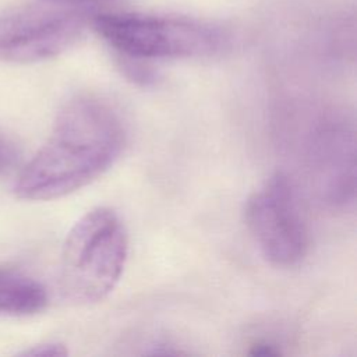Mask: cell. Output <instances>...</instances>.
<instances>
[{
    "label": "cell",
    "mask_w": 357,
    "mask_h": 357,
    "mask_svg": "<svg viewBox=\"0 0 357 357\" xmlns=\"http://www.w3.org/2000/svg\"><path fill=\"white\" fill-rule=\"evenodd\" d=\"M120 114L93 95H78L60 109L43 145L18 174L14 192L21 199L66 197L100 177L126 145Z\"/></svg>",
    "instance_id": "obj_1"
},
{
    "label": "cell",
    "mask_w": 357,
    "mask_h": 357,
    "mask_svg": "<svg viewBox=\"0 0 357 357\" xmlns=\"http://www.w3.org/2000/svg\"><path fill=\"white\" fill-rule=\"evenodd\" d=\"M96 33L128 61L211 57L229 46V33L211 21L138 11L91 15Z\"/></svg>",
    "instance_id": "obj_2"
},
{
    "label": "cell",
    "mask_w": 357,
    "mask_h": 357,
    "mask_svg": "<svg viewBox=\"0 0 357 357\" xmlns=\"http://www.w3.org/2000/svg\"><path fill=\"white\" fill-rule=\"evenodd\" d=\"M128 258V234L116 211L98 206L70 229L61 250L60 284L67 300L89 305L117 286Z\"/></svg>",
    "instance_id": "obj_3"
},
{
    "label": "cell",
    "mask_w": 357,
    "mask_h": 357,
    "mask_svg": "<svg viewBox=\"0 0 357 357\" xmlns=\"http://www.w3.org/2000/svg\"><path fill=\"white\" fill-rule=\"evenodd\" d=\"M244 216L259 252L272 265L289 268L307 255V222L297 190L286 173H273L248 197Z\"/></svg>",
    "instance_id": "obj_4"
},
{
    "label": "cell",
    "mask_w": 357,
    "mask_h": 357,
    "mask_svg": "<svg viewBox=\"0 0 357 357\" xmlns=\"http://www.w3.org/2000/svg\"><path fill=\"white\" fill-rule=\"evenodd\" d=\"M91 24L86 11L42 1L0 14V61L31 64L73 47Z\"/></svg>",
    "instance_id": "obj_5"
},
{
    "label": "cell",
    "mask_w": 357,
    "mask_h": 357,
    "mask_svg": "<svg viewBox=\"0 0 357 357\" xmlns=\"http://www.w3.org/2000/svg\"><path fill=\"white\" fill-rule=\"evenodd\" d=\"M312 163L322 197L332 205L354 199V134L342 120L324 121L312 138Z\"/></svg>",
    "instance_id": "obj_6"
},
{
    "label": "cell",
    "mask_w": 357,
    "mask_h": 357,
    "mask_svg": "<svg viewBox=\"0 0 357 357\" xmlns=\"http://www.w3.org/2000/svg\"><path fill=\"white\" fill-rule=\"evenodd\" d=\"M47 304V291L36 279L0 268V315H32Z\"/></svg>",
    "instance_id": "obj_7"
},
{
    "label": "cell",
    "mask_w": 357,
    "mask_h": 357,
    "mask_svg": "<svg viewBox=\"0 0 357 357\" xmlns=\"http://www.w3.org/2000/svg\"><path fill=\"white\" fill-rule=\"evenodd\" d=\"M21 356H35V357H61L68 354L67 347L60 342H43L31 346L29 349L20 353Z\"/></svg>",
    "instance_id": "obj_8"
},
{
    "label": "cell",
    "mask_w": 357,
    "mask_h": 357,
    "mask_svg": "<svg viewBox=\"0 0 357 357\" xmlns=\"http://www.w3.org/2000/svg\"><path fill=\"white\" fill-rule=\"evenodd\" d=\"M15 159V149L14 146L0 137V172L7 169Z\"/></svg>",
    "instance_id": "obj_9"
},
{
    "label": "cell",
    "mask_w": 357,
    "mask_h": 357,
    "mask_svg": "<svg viewBox=\"0 0 357 357\" xmlns=\"http://www.w3.org/2000/svg\"><path fill=\"white\" fill-rule=\"evenodd\" d=\"M250 353L254 356H276L280 354V350L269 342H257L251 346Z\"/></svg>",
    "instance_id": "obj_10"
},
{
    "label": "cell",
    "mask_w": 357,
    "mask_h": 357,
    "mask_svg": "<svg viewBox=\"0 0 357 357\" xmlns=\"http://www.w3.org/2000/svg\"><path fill=\"white\" fill-rule=\"evenodd\" d=\"M40 1H46V3H53V4H60V6H67V7H77V8H82L88 4H92L95 1L99 0H40Z\"/></svg>",
    "instance_id": "obj_11"
}]
</instances>
